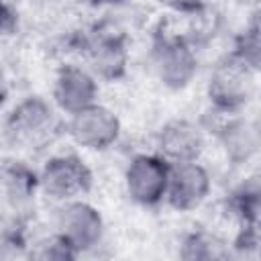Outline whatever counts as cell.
<instances>
[{"mask_svg": "<svg viewBox=\"0 0 261 261\" xmlns=\"http://www.w3.org/2000/svg\"><path fill=\"white\" fill-rule=\"evenodd\" d=\"M37 188V171L27 169L20 161L0 163V206L20 212L33 198Z\"/></svg>", "mask_w": 261, "mask_h": 261, "instance_id": "13", "label": "cell"}, {"mask_svg": "<svg viewBox=\"0 0 261 261\" xmlns=\"http://www.w3.org/2000/svg\"><path fill=\"white\" fill-rule=\"evenodd\" d=\"M63 128L77 149L92 153L108 151L122 135V122L118 114L100 100L65 116Z\"/></svg>", "mask_w": 261, "mask_h": 261, "instance_id": "6", "label": "cell"}, {"mask_svg": "<svg viewBox=\"0 0 261 261\" xmlns=\"http://www.w3.org/2000/svg\"><path fill=\"white\" fill-rule=\"evenodd\" d=\"M230 53H234L251 69H255V71L261 69V39H259V24H257V20H253L251 24L245 27L243 35L237 39L234 49Z\"/></svg>", "mask_w": 261, "mask_h": 261, "instance_id": "16", "label": "cell"}, {"mask_svg": "<svg viewBox=\"0 0 261 261\" xmlns=\"http://www.w3.org/2000/svg\"><path fill=\"white\" fill-rule=\"evenodd\" d=\"M218 147L222 149L226 161L232 165H249L257 159L261 147V130L255 116L247 112L222 116L214 128Z\"/></svg>", "mask_w": 261, "mask_h": 261, "instance_id": "12", "label": "cell"}, {"mask_svg": "<svg viewBox=\"0 0 261 261\" xmlns=\"http://www.w3.org/2000/svg\"><path fill=\"white\" fill-rule=\"evenodd\" d=\"M14 24H16V14H14L12 6L6 0H0V37L12 33Z\"/></svg>", "mask_w": 261, "mask_h": 261, "instance_id": "18", "label": "cell"}, {"mask_svg": "<svg viewBox=\"0 0 261 261\" xmlns=\"http://www.w3.org/2000/svg\"><path fill=\"white\" fill-rule=\"evenodd\" d=\"M226 255L228 251L224 243L216 234H210L204 230L190 232L179 247V257L184 259H222Z\"/></svg>", "mask_w": 261, "mask_h": 261, "instance_id": "15", "label": "cell"}, {"mask_svg": "<svg viewBox=\"0 0 261 261\" xmlns=\"http://www.w3.org/2000/svg\"><path fill=\"white\" fill-rule=\"evenodd\" d=\"M59 110L51 100L27 96L18 100L4 118V137L16 149H39L59 130Z\"/></svg>", "mask_w": 261, "mask_h": 261, "instance_id": "2", "label": "cell"}, {"mask_svg": "<svg viewBox=\"0 0 261 261\" xmlns=\"http://www.w3.org/2000/svg\"><path fill=\"white\" fill-rule=\"evenodd\" d=\"M82 63L100 82L120 77L128 65V49L122 33L104 29L88 35L82 45Z\"/></svg>", "mask_w": 261, "mask_h": 261, "instance_id": "11", "label": "cell"}, {"mask_svg": "<svg viewBox=\"0 0 261 261\" xmlns=\"http://www.w3.org/2000/svg\"><path fill=\"white\" fill-rule=\"evenodd\" d=\"M169 163L157 153H135L122 169V188L126 198L141 208H155L165 200Z\"/></svg>", "mask_w": 261, "mask_h": 261, "instance_id": "7", "label": "cell"}, {"mask_svg": "<svg viewBox=\"0 0 261 261\" xmlns=\"http://www.w3.org/2000/svg\"><path fill=\"white\" fill-rule=\"evenodd\" d=\"M259 196H261V188H259V177L247 175L232 192L230 196V208L232 214L237 216V220L241 222V226H257L259 220Z\"/></svg>", "mask_w": 261, "mask_h": 261, "instance_id": "14", "label": "cell"}, {"mask_svg": "<svg viewBox=\"0 0 261 261\" xmlns=\"http://www.w3.org/2000/svg\"><path fill=\"white\" fill-rule=\"evenodd\" d=\"M88 2L98 6V8H118V6L126 4L128 0H88Z\"/></svg>", "mask_w": 261, "mask_h": 261, "instance_id": "19", "label": "cell"}, {"mask_svg": "<svg viewBox=\"0 0 261 261\" xmlns=\"http://www.w3.org/2000/svg\"><path fill=\"white\" fill-rule=\"evenodd\" d=\"M63 2H67V4H84L88 0H63Z\"/></svg>", "mask_w": 261, "mask_h": 261, "instance_id": "20", "label": "cell"}, {"mask_svg": "<svg viewBox=\"0 0 261 261\" xmlns=\"http://www.w3.org/2000/svg\"><path fill=\"white\" fill-rule=\"evenodd\" d=\"M149 71L165 90H186L198 75L196 45L181 35H159L149 49Z\"/></svg>", "mask_w": 261, "mask_h": 261, "instance_id": "4", "label": "cell"}, {"mask_svg": "<svg viewBox=\"0 0 261 261\" xmlns=\"http://www.w3.org/2000/svg\"><path fill=\"white\" fill-rule=\"evenodd\" d=\"M247 2H255V0H247Z\"/></svg>", "mask_w": 261, "mask_h": 261, "instance_id": "21", "label": "cell"}, {"mask_svg": "<svg viewBox=\"0 0 261 261\" xmlns=\"http://www.w3.org/2000/svg\"><path fill=\"white\" fill-rule=\"evenodd\" d=\"M100 100V80L84 63H65L57 69L51 88V102L59 114L69 116Z\"/></svg>", "mask_w": 261, "mask_h": 261, "instance_id": "9", "label": "cell"}, {"mask_svg": "<svg viewBox=\"0 0 261 261\" xmlns=\"http://www.w3.org/2000/svg\"><path fill=\"white\" fill-rule=\"evenodd\" d=\"M75 257L98 251L106 239V222L102 212L86 198L55 204L53 230Z\"/></svg>", "mask_w": 261, "mask_h": 261, "instance_id": "3", "label": "cell"}, {"mask_svg": "<svg viewBox=\"0 0 261 261\" xmlns=\"http://www.w3.org/2000/svg\"><path fill=\"white\" fill-rule=\"evenodd\" d=\"M259 71L245 65L234 53H226L210 67L206 98L216 114L228 116L247 112L257 96Z\"/></svg>", "mask_w": 261, "mask_h": 261, "instance_id": "1", "label": "cell"}, {"mask_svg": "<svg viewBox=\"0 0 261 261\" xmlns=\"http://www.w3.org/2000/svg\"><path fill=\"white\" fill-rule=\"evenodd\" d=\"M151 2L171 12H192L200 6L202 0H151Z\"/></svg>", "mask_w": 261, "mask_h": 261, "instance_id": "17", "label": "cell"}, {"mask_svg": "<svg viewBox=\"0 0 261 261\" xmlns=\"http://www.w3.org/2000/svg\"><path fill=\"white\" fill-rule=\"evenodd\" d=\"M208 126L192 118H171L167 120L155 141V151L167 163L198 161L208 149Z\"/></svg>", "mask_w": 261, "mask_h": 261, "instance_id": "10", "label": "cell"}, {"mask_svg": "<svg viewBox=\"0 0 261 261\" xmlns=\"http://www.w3.org/2000/svg\"><path fill=\"white\" fill-rule=\"evenodd\" d=\"M212 190L214 177L202 159L169 163L163 204L175 212H194L210 200Z\"/></svg>", "mask_w": 261, "mask_h": 261, "instance_id": "8", "label": "cell"}, {"mask_svg": "<svg viewBox=\"0 0 261 261\" xmlns=\"http://www.w3.org/2000/svg\"><path fill=\"white\" fill-rule=\"evenodd\" d=\"M92 184V169L77 153H53L37 169V188L53 204L86 198Z\"/></svg>", "mask_w": 261, "mask_h": 261, "instance_id": "5", "label": "cell"}]
</instances>
